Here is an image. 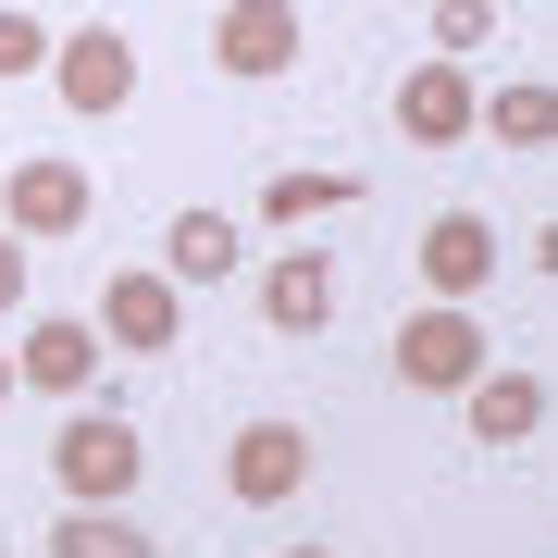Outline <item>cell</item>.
I'll return each instance as SVG.
<instances>
[{"mask_svg": "<svg viewBox=\"0 0 558 558\" xmlns=\"http://www.w3.org/2000/svg\"><path fill=\"white\" fill-rule=\"evenodd\" d=\"M472 373H497V348H484L472 311H410L398 323V385H422V398H459Z\"/></svg>", "mask_w": 558, "mask_h": 558, "instance_id": "obj_2", "label": "cell"}, {"mask_svg": "<svg viewBox=\"0 0 558 558\" xmlns=\"http://www.w3.org/2000/svg\"><path fill=\"white\" fill-rule=\"evenodd\" d=\"M260 323H274V336H323V323H336V274H323V260H274V274H260Z\"/></svg>", "mask_w": 558, "mask_h": 558, "instance_id": "obj_11", "label": "cell"}, {"mask_svg": "<svg viewBox=\"0 0 558 558\" xmlns=\"http://www.w3.org/2000/svg\"><path fill=\"white\" fill-rule=\"evenodd\" d=\"M13 299H25V248L0 236V311H13Z\"/></svg>", "mask_w": 558, "mask_h": 558, "instance_id": "obj_19", "label": "cell"}, {"mask_svg": "<svg viewBox=\"0 0 558 558\" xmlns=\"http://www.w3.org/2000/svg\"><path fill=\"white\" fill-rule=\"evenodd\" d=\"M0 398H13V360H0Z\"/></svg>", "mask_w": 558, "mask_h": 558, "instance_id": "obj_20", "label": "cell"}, {"mask_svg": "<svg viewBox=\"0 0 558 558\" xmlns=\"http://www.w3.org/2000/svg\"><path fill=\"white\" fill-rule=\"evenodd\" d=\"M50 62H62V100L75 112H124V87H137V50H124L112 25H75Z\"/></svg>", "mask_w": 558, "mask_h": 558, "instance_id": "obj_7", "label": "cell"}, {"mask_svg": "<svg viewBox=\"0 0 558 558\" xmlns=\"http://www.w3.org/2000/svg\"><path fill=\"white\" fill-rule=\"evenodd\" d=\"M472 124H484V87L459 75V62H422V75L398 87V137L410 149H447V137H472Z\"/></svg>", "mask_w": 558, "mask_h": 558, "instance_id": "obj_6", "label": "cell"}, {"mask_svg": "<svg viewBox=\"0 0 558 558\" xmlns=\"http://www.w3.org/2000/svg\"><path fill=\"white\" fill-rule=\"evenodd\" d=\"M484 25H497L484 0H447V13H435V50H484Z\"/></svg>", "mask_w": 558, "mask_h": 558, "instance_id": "obj_18", "label": "cell"}, {"mask_svg": "<svg viewBox=\"0 0 558 558\" xmlns=\"http://www.w3.org/2000/svg\"><path fill=\"white\" fill-rule=\"evenodd\" d=\"M348 199H360V186H348V174H274V186H260V211H274V223H286V236H299V223H311V211H348Z\"/></svg>", "mask_w": 558, "mask_h": 558, "instance_id": "obj_15", "label": "cell"}, {"mask_svg": "<svg viewBox=\"0 0 558 558\" xmlns=\"http://www.w3.org/2000/svg\"><path fill=\"white\" fill-rule=\"evenodd\" d=\"M25 62H50V38H38V13H0V75H25Z\"/></svg>", "mask_w": 558, "mask_h": 558, "instance_id": "obj_17", "label": "cell"}, {"mask_svg": "<svg viewBox=\"0 0 558 558\" xmlns=\"http://www.w3.org/2000/svg\"><path fill=\"white\" fill-rule=\"evenodd\" d=\"M50 558H161L137 521H112V509H62L50 521Z\"/></svg>", "mask_w": 558, "mask_h": 558, "instance_id": "obj_14", "label": "cell"}, {"mask_svg": "<svg viewBox=\"0 0 558 558\" xmlns=\"http://www.w3.org/2000/svg\"><path fill=\"white\" fill-rule=\"evenodd\" d=\"M546 124H558L546 87H497V137H509V149H546Z\"/></svg>", "mask_w": 558, "mask_h": 558, "instance_id": "obj_16", "label": "cell"}, {"mask_svg": "<svg viewBox=\"0 0 558 558\" xmlns=\"http://www.w3.org/2000/svg\"><path fill=\"white\" fill-rule=\"evenodd\" d=\"M161 274H174V286H223V274H236V223H223V211H174Z\"/></svg>", "mask_w": 558, "mask_h": 558, "instance_id": "obj_13", "label": "cell"}, {"mask_svg": "<svg viewBox=\"0 0 558 558\" xmlns=\"http://www.w3.org/2000/svg\"><path fill=\"white\" fill-rule=\"evenodd\" d=\"M87 373H100V336H87V323H38L25 360H13V385H50V398H75Z\"/></svg>", "mask_w": 558, "mask_h": 558, "instance_id": "obj_12", "label": "cell"}, {"mask_svg": "<svg viewBox=\"0 0 558 558\" xmlns=\"http://www.w3.org/2000/svg\"><path fill=\"white\" fill-rule=\"evenodd\" d=\"M484 274H497V223L484 211H435L422 223V286H435V311H459Z\"/></svg>", "mask_w": 558, "mask_h": 558, "instance_id": "obj_5", "label": "cell"}, {"mask_svg": "<svg viewBox=\"0 0 558 558\" xmlns=\"http://www.w3.org/2000/svg\"><path fill=\"white\" fill-rule=\"evenodd\" d=\"M100 336H112V348H137V360H161V348L186 336L174 274H112V286H100Z\"/></svg>", "mask_w": 558, "mask_h": 558, "instance_id": "obj_4", "label": "cell"}, {"mask_svg": "<svg viewBox=\"0 0 558 558\" xmlns=\"http://www.w3.org/2000/svg\"><path fill=\"white\" fill-rule=\"evenodd\" d=\"M223 484H236L248 509H286L311 484V435H299V422H248V435L223 447Z\"/></svg>", "mask_w": 558, "mask_h": 558, "instance_id": "obj_3", "label": "cell"}, {"mask_svg": "<svg viewBox=\"0 0 558 558\" xmlns=\"http://www.w3.org/2000/svg\"><path fill=\"white\" fill-rule=\"evenodd\" d=\"M211 62H223V75H286V62H299V13H274V0H236V13L211 25Z\"/></svg>", "mask_w": 558, "mask_h": 558, "instance_id": "obj_8", "label": "cell"}, {"mask_svg": "<svg viewBox=\"0 0 558 558\" xmlns=\"http://www.w3.org/2000/svg\"><path fill=\"white\" fill-rule=\"evenodd\" d=\"M50 472H62V497H75V509H112V497H137L149 447H137V422L75 410V422H62V447H50Z\"/></svg>", "mask_w": 558, "mask_h": 558, "instance_id": "obj_1", "label": "cell"}, {"mask_svg": "<svg viewBox=\"0 0 558 558\" xmlns=\"http://www.w3.org/2000/svg\"><path fill=\"white\" fill-rule=\"evenodd\" d=\"M286 558H323V546H286Z\"/></svg>", "mask_w": 558, "mask_h": 558, "instance_id": "obj_21", "label": "cell"}, {"mask_svg": "<svg viewBox=\"0 0 558 558\" xmlns=\"http://www.w3.org/2000/svg\"><path fill=\"white\" fill-rule=\"evenodd\" d=\"M459 422H472L484 447H521V435L546 422V385H534V373H472V385H459Z\"/></svg>", "mask_w": 558, "mask_h": 558, "instance_id": "obj_10", "label": "cell"}, {"mask_svg": "<svg viewBox=\"0 0 558 558\" xmlns=\"http://www.w3.org/2000/svg\"><path fill=\"white\" fill-rule=\"evenodd\" d=\"M75 223H87L75 161H13V236H75Z\"/></svg>", "mask_w": 558, "mask_h": 558, "instance_id": "obj_9", "label": "cell"}]
</instances>
